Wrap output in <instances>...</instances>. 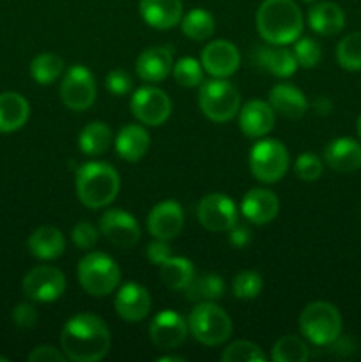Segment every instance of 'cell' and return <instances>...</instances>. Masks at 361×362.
Wrapping results in <instances>:
<instances>
[{
	"label": "cell",
	"instance_id": "f1b7e54d",
	"mask_svg": "<svg viewBox=\"0 0 361 362\" xmlns=\"http://www.w3.org/2000/svg\"><path fill=\"white\" fill-rule=\"evenodd\" d=\"M159 276L170 290L180 292V290H186L191 279L195 278V269L188 258L170 257L159 265Z\"/></svg>",
	"mask_w": 361,
	"mask_h": 362
},
{
	"label": "cell",
	"instance_id": "603a6c76",
	"mask_svg": "<svg viewBox=\"0 0 361 362\" xmlns=\"http://www.w3.org/2000/svg\"><path fill=\"white\" fill-rule=\"evenodd\" d=\"M253 60L257 62L258 67H262L264 71L271 73L273 76L278 78L292 76L297 69L294 53L278 45L260 46V48H257L253 53Z\"/></svg>",
	"mask_w": 361,
	"mask_h": 362
},
{
	"label": "cell",
	"instance_id": "5bb4252c",
	"mask_svg": "<svg viewBox=\"0 0 361 362\" xmlns=\"http://www.w3.org/2000/svg\"><path fill=\"white\" fill-rule=\"evenodd\" d=\"M200 64L205 73L211 74L212 78H229L239 69V49L230 41L216 39V41H211L204 48Z\"/></svg>",
	"mask_w": 361,
	"mask_h": 362
},
{
	"label": "cell",
	"instance_id": "30bf717a",
	"mask_svg": "<svg viewBox=\"0 0 361 362\" xmlns=\"http://www.w3.org/2000/svg\"><path fill=\"white\" fill-rule=\"evenodd\" d=\"M131 113L138 122L158 127L172 113V101L168 95L156 87H140L131 95Z\"/></svg>",
	"mask_w": 361,
	"mask_h": 362
},
{
	"label": "cell",
	"instance_id": "7c38bea8",
	"mask_svg": "<svg viewBox=\"0 0 361 362\" xmlns=\"http://www.w3.org/2000/svg\"><path fill=\"white\" fill-rule=\"evenodd\" d=\"M197 218L209 232H229L237 223L236 204L222 193H209L198 202Z\"/></svg>",
	"mask_w": 361,
	"mask_h": 362
},
{
	"label": "cell",
	"instance_id": "4dcf8cb0",
	"mask_svg": "<svg viewBox=\"0 0 361 362\" xmlns=\"http://www.w3.org/2000/svg\"><path fill=\"white\" fill-rule=\"evenodd\" d=\"M225 296V283L218 274L195 276L186 288V297L191 303H214Z\"/></svg>",
	"mask_w": 361,
	"mask_h": 362
},
{
	"label": "cell",
	"instance_id": "6da1fadb",
	"mask_svg": "<svg viewBox=\"0 0 361 362\" xmlns=\"http://www.w3.org/2000/svg\"><path fill=\"white\" fill-rule=\"evenodd\" d=\"M60 345L69 361L98 362L110 352L112 336L101 318L91 313H80L64 324Z\"/></svg>",
	"mask_w": 361,
	"mask_h": 362
},
{
	"label": "cell",
	"instance_id": "74e56055",
	"mask_svg": "<svg viewBox=\"0 0 361 362\" xmlns=\"http://www.w3.org/2000/svg\"><path fill=\"white\" fill-rule=\"evenodd\" d=\"M264 281H262L260 274L255 271H243L234 278L232 281V292L237 299H255L260 293Z\"/></svg>",
	"mask_w": 361,
	"mask_h": 362
},
{
	"label": "cell",
	"instance_id": "f35d334b",
	"mask_svg": "<svg viewBox=\"0 0 361 362\" xmlns=\"http://www.w3.org/2000/svg\"><path fill=\"white\" fill-rule=\"evenodd\" d=\"M294 57H296L297 66L304 67V69H311L321 62V46L315 39L311 37H299L294 41Z\"/></svg>",
	"mask_w": 361,
	"mask_h": 362
},
{
	"label": "cell",
	"instance_id": "4316f807",
	"mask_svg": "<svg viewBox=\"0 0 361 362\" xmlns=\"http://www.w3.org/2000/svg\"><path fill=\"white\" fill-rule=\"evenodd\" d=\"M28 251L39 260H55L64 253L66 240L55 226H41L28 237Z\"/></svg>",
	"mask_w": 361,
	"mask_h": 362
},
{
	"label": "cell",
	"instance_id": "277c9868",
	"mask_svg": "<svg viewBox=\"0 0 361 362\" xmlns=\"http://www.w3.org/2000/svg\"><path fill=\"white\" fill-rule=\"evenodd\" d=\"M299 329L314 345L329 346L342 334V315L331 303L315 300L301 311Z\"/></svg>",
	"mask_w": 361,
	"mask_h": 362
},
{
	"label": "cell",
	"instance_id": "5b68a950",
	"mask_svg": "<svg viewBox=\"0 0 361 362\" xmlns=\"http://www.w3.org/2000/svg\"><path fill=\"white\" fill-rule=\"evenodd\" d=\"M188 331L202 345L218 346L232 334V320L218 304L197 303L188 317Z\"/></svg>",
	"mask_w": 361,
	"mask_h": 362
},
{
	"label": "cell",
	"instance_id": "9a60e30c",
	"mask_svg": "<svg viewBox=\"0 0 361 362\" xmlns=\"http://www.w3.org/2000/svg\"><path fill=\"white\" fill-rule=\"evenodd\" d=\"M188 322L176 311H161L152 318L149 336L152 345L161 350H173L186 339Z\"/></svg>",
	"mask_w": 361,
	"mask_h": 362
},
{
	"label": "cell",
	"instance_id": "d590c367",
	"mask_svg": "<svg viewBox=\"0 0 361 362\" xmlns=\"http://www.w3.org/2000/svg\"><path fill=\"white\" fill-rule=\"evenodd\" d=\"M173 78H176L177 83L180 87L193 88L202 85L204 81V67L198 60L191 59V57H184V59H179L172 67Z\"/></svg>",
	"mask_w": 361,
	"mask_h": 362
},
{
	"label": "cell",
	"instance_id": "f546056e",
	"mask_svg": "<svg viewBox=\"0 0 361 362\" xmlns=\"http://www.w3.org/2000/svg\"><path fill=\"white\" fill-rule=\"evenodd\" d=\"M112 129L110 126H106L105 122H96L87 124L84 129L80 131V136H78V147L84 154L87 156H101L112 145Z\"/></svg>",
	"mask_w": 361,
	"mask_h": 362
},
{
	"label": "cell",
	"instance_id": "f6af8a7d",
	"mask_svg": "<svg viewBox=\"0 0 361 362\" xmlns=\"http://www.w3.org/2000/svg\"><path fill=\"white\" fill-rule=\"evenodd\" d=\"M170 257H172V251H170L168 240L156 239L154 243L149 244L147 258L152 265H161L163 262L168 260Z\"/></svg>",
	"mask_w": 361,
	"mask_h": 362
},
{
	"label": "cell",
	"instance_id": "8992f818",
	"mask_svg": "<svg viewBox=\"0 0 361 362\" xmlns=\"http://www.w3.org/2000/svg\"><path fill=\"white\" fill-rule=\"evenodd\" d=\"M78 281L92 297L112 293L120 283V269L112 257L105 253H88L78 262Z\"/></svg>",
	"mask_w": 361,
	"mask_h": 362
},
{
	"label": "cell",
	"instance_id": "d6986e66",
	"mask_svg": "<svg viewBox=\"0 0 361 362\" xmlns=\"http://www.w3.org/2000/svg\"><path fill=\"white\" fill-rule=\"evenodd\" d=\"M276 113L271 105L260 99L248 101L239 110V127L248 138H260L271 133L275 127Z\"/></svg>",
	"mask_w": 361,
	"mask_h": 362
},
{
	"label": "cell",
	"instance_id": "ab89813d",
	"mask_svg": "<svg viewBox=\"0 0 361 362\" xmlns=\"http://www.w3.org/2000/svg\"><path fill=\"white\" fill-rule=\"evenodd\" d=\"M322 170H324V165H322L321 158L311 154V152L301 154L296 159V165H294V172H296L297 179L304 180V182H315L322 175Z\"/></svg>",
	"mask_w": 361,
	"mask_h": 362
},
{
	"label": "cell",
	"instance_id": "816d5d0a",
	"mask_svg": "<svg viewBox=\"0 0 361 362\" xmlns=\"http://www.w3.org/2000/svg\"><path fill=\"white\" fill-rule=\"evenodd\" d=\"M303 2H315V0H303Z\"/></svg>",
	"mask_w": 361,
	"mask_h": 362
},
{
	"label": "cell",
	"instance_id": "2e32d148",
	"mask_svg": "<svg viewBox=\"0 0 361 362\" xmlns=\"http://www.w3.org/2000/svg\"><path fill=\"white\" fill-rule=\"evenodd\" d=\"M147 228L152 237L161 240H172L183 232L184 212L177 202L165 200L152 207L147 218Z\"/></svg>",
	"mask_w": 361,
	"mask_h": 362
},
{
	"label": "cell",
	"instance_id": "ac0fdd59",
	"mask_svg": "<svg viewBox=\"0 0 361 362\" xmlns=\"http://www.w3.org/2000/svg\"><path fill=\"white\" fill-rule=\"evenodd\" d=\"M241 212L253 225H268L278 216L280 200L273 191L257 187L244 194L241 202Z\"/></svg>",
	"mask_w": 361,
	"mask_h": 362
},
{
	"label": "cell",
	"instance_id": "1f68e13d",
	"mask_svg": "<svg viewBox=\"0 0 361 362\" xmlns=\"http://www.w3.org/2000/svg\"><path fill=\"white\" fill-rule=\"evenodd\" d=\"M180 28L186 37L193 39V41H205L214 34V20L207 11L193 9L186 16H183Z\"/></svg>",
	"mask_w": 361,
	"mask_h": 362
},
{
	"label": "cell",
	"instance_id": "b9f144b4",
	"mask_svg": "<svg viewBox=\"0 0 361 362\" xmlns=\"http://www.w3.org/2000/svg\"><path fill=\"white\" fill-rule=\"evenodd\" d=\"M106 90L112 92L113 95L120 98V95L130 94L131 88H133V80H131L130 74L126 71L120 69H113L106 74Z\"/></svg>",
	"mask_w": 361,
	"mask_h": 362
},
{
	"label": "cell",
	"instance_id": "e0dca14e",
	"mask_svg": "<svg viewBox=\"0 0 361 362\" xmlns=\"http://www.w3.org/2000/svg\"><path fill=\"white\" fill-rule=\"evenodd\" d=\"M151 304L152 300L147 288L133 281L120 286L115 297L117 315L130 324L144 320L151 311Z\"/></svg>",
	"mask_w": 361,
	"mask_h": 362
},
{
	"label": "cell",
	"instance_id": "ba28073f",
	"mask_svg": "<svg viewBox=\"0 0 361 362\" xmlns=\"http://www.w3.org/2000/svg\"><path fill=\"white\" fill-rule=\"evenodd\" d=\"M250 170L255 179L264 184L282 180L289 170V152L285 145L273 138L255 144L250 152Z\"/></svg>",
	"mask_w": 361,
	"mask_h": 362
},
{
	"label": "cell",
	"instance_id": "83f0119b",
	"mask_svg": "<svg viewBox=\"0 0 361 362\" xmlns=\"http://www.w3.org/2000/svg\"><path fill=\"white\" fill-rule=\"evenodd\" d=\"M28 101L18 92L0 94V133H11L25 126L28 120Z\"/></svg>",
	"mask_w": 361,
	"mask_h": 362
},
{
	"label": "cell",
	"instance_id": "7bdbcfd3",
	"mask_svg": "<svg viewBox=\"0 0 361 362\" xmlns=\"http://www.w3.org/2000/svg\"><path fill=\"white\" fill-rule=\"evenodd\" d=\"M13 322L20 329H32L38 324V310L28 303L18 304L13 310Z\"/></svg>",
	"mask_w": 361,
	"mask_h": 362
},
{
	"label": "cell",
	"instance_id": "44dd1931",
	"mask_svg": "<svg viewBox=\"0 0 361 362\" xmlns=\"http://www.w3.org/2000/svg\"><path fill=\"white\" fill-rule=\"evenodd\" d=\"M324 161L335 172H356L361 168V145L353 138H336L326 147Z\"/></svg>",
	"mask_w": 361,
	"mask_h": 362
},
{
	"label": "cell",
	"instance_id": "d6a6232c",
	"mask_svg": "<svg viewBox=\"0 0 361 362\" xmlns=\"http://www.w3.org/2000/svg\"><path fill=\"white\" fill-rule=\"evenodd\" d=\"M64 73V60L55 53H41L30 62V74L38 83L50 85Z\"/></svg>",
	"mask_w": 361,
	"mask_h": 362
},
{
	"label": "cell",
	"instance_id": "9c48e42d",
	"mask_svg": "<svg viewBox=\"0 0 361 362\" xmlns=\"http://www.w3.org/2000/svg\"><path fill=\"white\" fill-rule=\"evenodd\" d=\"M62 103L73 112H85L96 101V81L85 66L69 67L60 85Z\"/></svg>",
	"mask_w": 361,
	"mask_h": 362
},
{
	"label": "cell",
	"instance_id": "bcb514c9",
	"mask_svg": "<svg viewBox=\"0 0 361 362\" xmlns=\"http://www.w3.org/2000/svg\"><path fill=\"white\" fill-rule=\"evenodd\" d=\"M229 232H230L229 239H230V244H232V246L244 247L248 243H250L251 233H250V230L246 228V226L237 225V223H236V225H234L232 228L229 230Z\"/></svg>",
	"mask_w": 361,
	"mask_h": 362
},
{
	"label": "cell",
	"instance_id": "681fc988",
	"mask_svg": "<svg viewBox=\"0 0 361 362\" xmlns=\"http://www.w3.org/2000/svg\"><path fill=\"white\" fill-rule=\"evenodd\" d=\"M356 127H357V134H360V138H361V115H360V119H357Z\"/></svg>",
	"mask_w": 361,
	"mask_h": 362
},
{
	"label": "cell",
	"instance_id": "ee69618b",
	"mask_svg": "<svg viewBox=\"0 0 361 362\" xmlns=\"http://www.w3.org/2000/svg\"><path fill=\"white\" fill-rule=\"evenodd\" d=\"M66 359V354L50 345L35 346V349L28 354V361L30 362H62Z\"/></svg>",
	"mask_w": 361,
	"mask_h": 362
},
{
	"label": "cell",
	"instance_id": "cb8c5ba5",
	"mask_svg": "<svg viewBox=\"0 0 361 362\" xmlns=\"http://www.w3.org/2000/svg\"><path fill=\"white\" fill-rule=\"evenodd\" d=\"M173 67L172 53L165 46H156V48H149L140 53L137 59V73L144 81H156L165 80L170 74Z\"/></svg>",
	"mask_w": 361,
	"mask_h": 362
},
{
	"label": "cell",
	"instance_id": "4fadbf2b",
	"mask_svg": "<svg viewBox=\"0 0 361 362\" xmlns=\"http://www.w3.org/2000/svg\"><path fill=\"white\" fill-rule=\"evenodd\" d=\"M99 230L103 235L117 247L130 250L140 240V226L137 219L126 211L110 209L99 219Z\"/></svg>",
	"mask_w": 361,
	"mask_h": 362
},
{
	"label": "cell",
	"instance_id": "c3c4849f",
	"mask_svg": "<svg viewBox=\"0 0 361 362\" xmlns=\"http://www.w3.org/2000/svg\"><path fill=\"white\" fill-rule=\"evenodd\" d=\"M158 361H159V362H172V361H176V362H184L186 359H184V357H180V356H165V357H159Z\"/></svg>",
	"mask_w": 361,
	"mask_h": 362
},
{
	"label": "cell",
	"instance_id": "7dc6e473",
	"mask_svg": "<svg viewBox=\"0 0 361 362\" xmlns=\"http://www.w3.org/2000/svg\"><path fill=\"white\" fill-rule=\"evenodd\" d=\"M314 108H315V112L321 113V115H328V113L331 112L333 105H331V101H329V99H326V98H319L317 101H315Z\"/></svg>",
	"mask_w": 361,
	"mask_h": 362
},
{
	"label": "cell",
	"instance_id": "8fae6325",
	"mask_svg": "<svg viewBox=\"0 0 361 362\" xmlns=\"http://www.w3.org/2000/svg\"><path fill=\"white\" fill-rule=\"evenodd\" d=\"M25 297L34 303H53L59 299L66 290V278L62 271L52 265H39L34 267L21 283Z\"/></svg>",
	"mask_w": 361,
	"mask_h": 362
},
{
	"label": "cell",
	"instance_id": "f907efd6",
	"mask_svg": "<svg viewBox=\"0 0 361 362\" xmlns=\"http://www.w3.org/2000/svg\"><path fill=\"white\" fill-rule=\"evenodd\" d=\"M0 362H7L6 357H0Z\"/></svg>",
	"mask_w": 361,
	"mask_h": 362
},
{
	"label": "cell",
	"instance_id": "8d00e7d4",
	"mask_svg": "<svg viewBox=\"0 0 361 362\" xmlns=\"http://www.w3.org/2000/svg\"><path fill=\"white\" fill-rule=\"evenodd\" d=\"M219 359L223 362H262L265 361V354L255 343L236 341L223 350Z\"/></svg>",
	"mask_w": 361,
	"mask_h": 362
},
{
	"label": "cell",
	"instance_id": "7a4b0ae2",
	"mask_svg": "<svg viewBox=\"0 0 361 362\" xmlns=\"http://www.w3.org/2000/svg\"><path fill=\"white\" fill-rule=\"evenodd\" d=\"M303 13L294 0H264L257 11V30L269 45L285 46L303 34Z\"/></svg>",
	"mask_w": 361,
	"mask_h": 362
},
{
	"label": "cell",
	"instance_id": "52a82bcc",
	"mask_svg": "<svg viewBox=\"0 0 361 362\" xmlns=\"http://www.w3.org/2000/svg\"><path fill=\"white\" fill-rule=\"evenodd\" d=\"M198 106L212 122H229L239 113L241 98L237 88L225 78L202 81Z\"/></svg>",
	"mask_w": 361,
	"mask_h": 362
},
{
	"label": "cell",
	"instance_id": "e575fe53",
	"mask_svg": "<svg viewBox=\"0 0 361 362\" xmlns=\"http://www.w3.org/2000/svg\"><path fill=\"white\" fill-rule=\"evenodd\" d=\"M336 60L347 71H361V32L345 35L336 46Z\"/></svg>",
	"mask_w": 361,
	"mask_h": 362
},
{
	"label": "cell",
	"instance_id": "ffe728a7",
	"mask_svg": "<svg viewBox=\"0 0 361 362\" xmlns=\"http://www.w3.org/2000/svg\"><path fill=\"white\" fill-rule=\"evenodd\" d=\"M138 11L145 23L156 30H168L183 20L180 0H140Z\"/></svg>",
	"mask_w": 361,
	"mask_h": 362
},
{
	"label": "cell",
	"instance_id": "836d02e7",
	"mask_svg": "<svg viewBox=\"0 0 361 362\" xmlns=\"http://www.w3.org/2000/svg\"><path fill=\"white\" fill-rule=\"evenodd\" d=\"M310 357L306 343L297 336H283L275 343L271 350V359L275 362H304Z\"/></svg>",
	"mask_w": 361,
	"mask_h": 362
},
{
	"label": "cell",
	"instance_id": "60d3db41",
	"mask_svg": "<svg viewBox=\"0 0 361 362\" xmlns=\"http://www.w3.org/2000/svg\"><path fill=\"white\" fill-rule=\"evenodd\" d=\"M71 239H73L74 246L80 250H92L99 240V232L92 223L80 221L74 225L73 232H71Z\"/></svg>",
	"mask_w": 361,
	"mask_h": 362
},
{
	"label": "cell",
	"instance_id": "d4e9b609",
	"mask_svg": "<svg viewBox=\"0 0 361 362\" xmlns=\"http://www.w3.org/2000/svg\"><path fill=\"white\" fill-rule=\"evenodd\" d=\"M151 138L149 133L138 124H127L119 131L115 138V151L120 159L127 163L140 161L149 151Z\"/></svg>",
	"mask_w": 361,
	"mask_h": 362
},
{
	"label": "cell",
	"instance_id": "484cf974",
	"mask_svg": "<svg viewBox=\"0 0 361 362\" xmlns=\"http://www.w3.org/2000/svg\"><path fill=\"white\" fill-rule=\"evenodd\" d=\"M308 25L321 35H336L345 27V14L338 4L319 2L308 11Z\"/></svg>",
	"mask_w": 361,
	"mask_h": 362
},
{
	"label": "cell",
	"instance_id": "3957f363",
	"mask_svg": "<svg viewBox=\"0 0 361 362\" xmlns=\"http://www.w3.org/2000/svg\"><path fill=\"white\" fill-rule=\"evenodd\" d=\"M119 187V173L108 163L91 161L76 170V197L85 207H106L115 200Z\"/></svg>",
	"mask_w": 361,
	"mask_h": 362
},
{
	"label": "cell",
	"instance_id": "7402d4cb",
	"mask_svg": "<svg viewBox=\"0 0 361 362\" xmlns=\"http://www.w3.org/2000/svg\"><path fill=\"white\" fill-rule=\"evenodd\" d=\"M269 105L283 119L297 120L306 113L308 103L303 92L290 83H278L269 92Z\"/></svg>",
	"mask_w": 361,
	"mask_h": 362
}]
</instances>
